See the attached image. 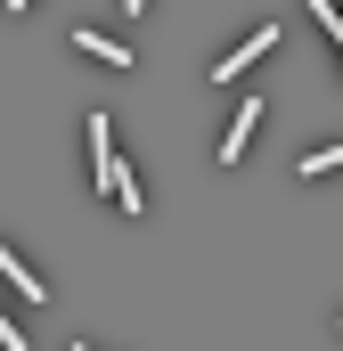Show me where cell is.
Here are the masks:
<instances>
[{"label":"cell","mask_w":343,"mask_h":351,"mask_svg":"<svg viewBox=\"0 0 343 351\" xmlns=\"http://www.w3.org/2000/svg\"><path fill=\"white\" fill-rule=\"evenodd\" d=\"M82 131H90V172H98V188H115V172H123V156H115V123L90 114Z\"/></svg>","instance_id":"1"},{"label":"cell","mask_w":343,"mask_h":351,"mask_svg":"<svg viewBox=\"0 0 343 351\" xmlns=\"http://www.w3.org/2000/svg\"><path fill=\"white\" fill-rule=\"evenodd\" d=\"M270 49H278V25H261V33H254V41H246V49H229V58L213 66V82H237V74H246L254 58H270Z\"/></svg>","instance_id":"2"},{"label":"cell","mask_w":343,"mask_h":351,"mask_svg":"<svg viewBox=\"0 0 343 351\" xmlns=\"http://www.w3.org/2000/svg\"><path fill=\"white\" fill-rule=\"evenodd\" d=\"M254 123H261V106H254V98H246V106H237V123L221 131V164H237V156L254 147Z\"/></svg>","instance_id":"3"},{"label":"cell","mask_w":343,"mask_h":351,"mask_svg":"<svg viewBox=\"0 0 343 351\" xmlns=\"http://www.w3.org/2000/svg\"><path fill=\"white\" fill-rule=\"evenodd\" d=\"M0 278H8L16 294H33V302H49V286H41V269H33V262H16L8 245H0Z\"/></svg>","instance_id":"4"},{"label":"cell","mask_w":343,"mask_h":351,"mask_svg":"<svg viewBox=\"0 0 343 351\" xmlns=\"http://www.w3.org/2000/svg\"><path fill=\"white\" fill-rule=\"evenodd\" d=\"M74 49H82V58H106V66H131V49H115V41H106V33H74Z\"/></svg>","instance_id":"5"},{"label":"cell","mask_w":343,"mask_h":351,"mask_svg":"<svg viewBox=\"0 0 343 351\" xmlns=\"http://www.w3.org/2000/svg\"><path fill=\"white\" fill-rule=\"evenodd\" d=\"M294 172H303V180H327V172H343V139H327V147H319V156H303V164H294Z\"/></svg>","instance_id":"6"},{"label":"cell","mask_w":343,"mask_h":351,"mask_svg":"<svg viewBox=\"0 0 343 351\" xmlns=\"http://www.w3.org/2000/svg\"><path fill=\"white\" fill-rule=\"evenodd\" d=\"M115 204H123V213H139V204H147V196H139V180H131V164L115 172Z\"/></svg>","instance_id":"7"},{"label":"cell","mask_w":343,"mask_h":351,"mask_svg":"<svg viewBox=\"0 0 343 351\" xmlns=\"http://www.w3.org/2000/svg\"><path fill=\"white\" fill-rule=\"evenodd\" d=\"M0 351H25V327H8V311H0Z\"/></svg>","instance_id":"8"},{"label":"cell","mask_w":343,"mask_h":351,"mask_svg":"<svg viewBox=\"0 0 343 351\" xmlns=\"http://www.w3.org/2000/svg\"><path fill=\"white\" fill-rule=\"evenodd\" d=\"M123 8H131V16H139V8H156V0H123Z\"/></svg>","instance_id":"9"},{"label":"cell","mask_w":343,"mask_h":351,"mask_svg":"<svg viewBox=\"0 0 343 351\" xmlns=\"http://www.w3.org/2000/svg\"><path fill=\"white\" fill-rule=\"evenodd\" d=\"M8 8H16V16H25V8H33V0H8Z\"/></svg>","instance_id":"10"},{"label":"cell","mask_w":343,"mask_h":351,"mask_svg":"<svg viewBox=\"0 0 343 351\" xmlns=\"http://www.w3.org/2000/svg\"><path fill=\"white\" fill-rule=\"evenodd\" d=\"M335 49H343V25H335ZM335 74H343V66H335Z\"/></svg>","instance_id":"11"},{"label":"cell","mask_w":343,"mask_h":351,"mask_svg":"<svg viewBox=\"0 0 343 351\" xmlns=\"http://www.w3.org/2000/svg\"><path fill=\"white\" fill-rule=\"evenodd\" d=\"M74 351H82V343H74Z\"/></svg>","instance_id":"12"}]
</instances>
